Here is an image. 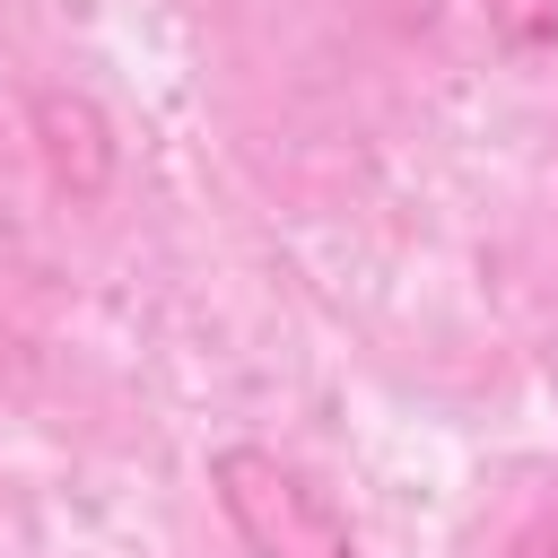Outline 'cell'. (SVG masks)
Wrapping results in <instances>:
<instances>
[{
	"label": "cell",
	"instance_id": "cell-1",
	"mask_svg": "<svg viewBox=\"0 0 558 558\" xmlns=\"http://www.w3.org/2000/svg\"><path fill=\"white\" fill-rule=\"evenodd\" d=\"M209 497L244 558H366L349 506L279 445H218L209 453Z\"/></svg>",
	"mask_w": 558,
	"mask_h": 558
},
{
	"label": "cell",
	"instance_id": "cell-2",
	"mask_svg": "<svg viewBox=\"0 0 558 558\" xmlns=\"http://www.w3.org/2000/svg\"><path fill=\"white\" fill-rule=\"evenodd\" d=\"M26 131H35V157H44V174H52L61 201H105L113 192L122 131H113V113L87 87H35L26 96Z\"/></svg>",
	"mask_w": 558,
	"mask_h": 558
},
{
	"label": "cell",
	"instance_id": "cell-4",
	"mask_svg": "<svg viewBox=\"0 0 558 558\" xmlns=\"http://www.w3.org/2000/svg\"><path fill=\"white\" fill-rule=\"evenodd\" d=\"M384 9H392L401 26H427V17H436V0H384Z\"/></svg>",
	"mask_w": 558,
	"mask_h": 558
},
{
	"label": "cell",
	"instance_id": "cell-3",
	"mask_svg": "<svg viewBox=\"0 0 558 558\" xmlns=\"http://www.w3.org/2000/svg\"><path fill=\"white\" fill-rule=\"evenodd\" d=\"M480 17L497 35V52H514V61L558 52V0H480Z\"/></svg>",
	"mask_w": 558,
	"mask_h": 558
}]
</instances>
